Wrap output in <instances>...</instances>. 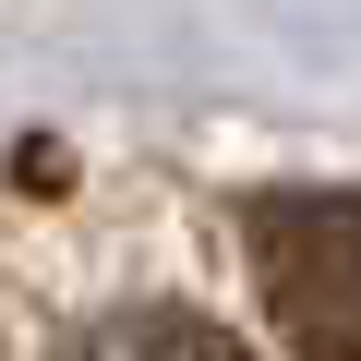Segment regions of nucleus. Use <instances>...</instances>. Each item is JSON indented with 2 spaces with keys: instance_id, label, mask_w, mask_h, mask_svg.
<instances>
[{
  "instance_id": "1",
  "label": "nucleus",
  "mask_w": 361,
  "mask_h": 361,
  "mask_svg": "<svg viewBox=\"0 0 361 361\" xmlns=\"http://www.w3.org/2000/svg\"><path fill=\"white\" fill-rule=\"evenodd\" d=\"M241 253L289 361H361V193H265Z\"/></svg>"
},
{
  "instance_id": "2",
  "label": "nucleus",
  "mask_w": 361,
  "mask_h": 361,
  "mask_svg": "<svg viewBox=\"0 0 361 361\" xmlns=\"http://www.w3.org/2000/svg\"><path fill=\"white\" fill-rule=\"evenodd\" d=\"M73 361H253V349H229V337L193 325V313H121V325H97Z\"/></svg>"
}]
</instances>
